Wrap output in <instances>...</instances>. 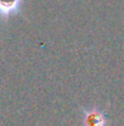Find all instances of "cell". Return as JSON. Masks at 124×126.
Wrapping results in <instances>:
<instances>
[{"label":"cell","mask_w":124,"mask_h":126,"mask_svg":"<svg viewBox=\"0 0 124 126\" xmlns=\"http://www.w3.org/2000/svg\"><path fill=\"white\" fill-rule=\"evenodd\" d=\"M83 110V126H107V119L103 110L100 108H90Z\"/></svg>","instance_id":"1"},{"label":"cell","mask_w":124,"mask_h":126,"mask_svg":"<svg viewBox=\"0 0 124 126\" xmlns=\"http://www.w3.org/2000/svg\"><path fill=\"white\" fill-rule=\"evenodd\" d=\"M24 0H0V20L6 21L22 12Z\"/></svg>","instance_id":"2"}]
</instances>
